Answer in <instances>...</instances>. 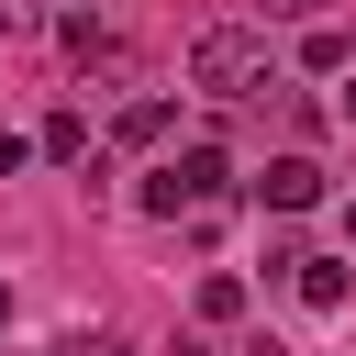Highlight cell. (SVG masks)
Returning a JSON list of instances; mask_svg holds the SVG:
<instances>
[{
  "instance_id": "cell-1",
  "label": "cell",
  "mask_w": 356,
  "mask_h": 356,
  "mask_svg": "<svg viewBox=\"0 0 356 356\" xmlns=\"http://www.w3.org/2000/svg\"><path fill=\"white\" fill-rule=\"evenodd\" d=\"M189 89H200V100H256V89H267V33H256V22H211V33L189 44Z\"/></svg>"
},
{
  "instance_id": "cell-2",
  "label": "cell",
  "mask_w": 356,
  "mask_h": 356,
  "mask_svg": "<svg viewBox=\"0 0 356 356\" xmlns=\"http://www.w3.org/2000/svg\"><path fill=\"white\" fill-rule=\"evenodd\" d=\"M211 200H222V145H178L145 178V211H211Z\"/></svg>"
},
{
  "instance_id": "cell-3",
  "label": "cell",
  "mask_w": 356,
  "mask_h": 356,
  "mask_svg": "<svg viewBox=\"0 0 356 356\" xmlns=\"http://www.w3.org/2000/svg\"><path fill=\"white\" fill-rule=\"evenodd\" d=\"M256 200H267V211H312V200H323V167H312V156H278V167L256 178Z\"/></svg>"
},
{
  "instance_id": "cell-4",
  "label": "cell",
  "mask_w": 356,
  "mask_h": 356,
  "mask_svg": "<svg viewBox=\"0 0 356 356\" xmlns=\"http://www.w3.org/2000/svg\"><path fill=\"white\" fill-rule=\"evenodd\" d=\"M289 289H300L312 312H334V300H345V267H334V256H289Z\"/></svg>"
},
{
  "instance_id": "cell-5",
  "label": "cell",
  "mask_w": 356,
  "mask_h": 356,
  "mask_svg": "<svg viewBox=\"0 0 356 356\" xmlns=\"http://www.w3.org/2000/svg\"><path fill=\"white\" fill-rule=\"evenodd\" d=\"M44 156H56V167H89V122L56 111V122H44Z\"/></svg>"
},
{
  "instance_id": "cell-6",
  "label": "cell",
  "mask_w": 356,
  "mask_h": 356,
  "mask_svg": "<svg viewBox=\"0 0 356 356\" xmlns=\"http://www.w3.org/2000/svg\"><path fill=\"white\" fill-rule=\"evenodd\" d=\"M234 312H245V278L211 267V278H200V323H234Z\"/></svg>"
},
{
  "instance_id": "cell-7",
  "label": "cell",
  "mask_w": 356,
  "mask_h": 356,
  "mask_svg": "<svg viewBox=\"0 0 356 356\" xmlns=\"http://www.w3.org/2000/svg\"><path fill=\"white\" fill-rule=\"evenodd\" d=\"M44 356H122V334H56Z\"/></svg>"
},
{
  "instance_id": "cell-8",
  "label": "cell",
  "mask_w": 356,
  "mask_h": 356,
  "mask_svg": "<svg viewBox=\"0 0 356 356\" xmlns=\"http://www.w3.org/2000/svg\"><path fill=\"white\" fill-rule=\"evenodd\" d=\"M22 156H33V145H22V134H0V178H11V167H22Z\"/></svg>"
},
{
  "instance_id": "cell-9",
  "label": "cell",
  "mask_w": 356,
  "mask_h": 356,
  "mask_svg": "<svg viewBox=\"0 0 356 356\" xmlns=\"http://www.w3.org/2000/svg\"><path fill=\"white\" fill-rule=\"evenodd\" d=\"M234 356H278V345H234Z\"/></svg>"
},
{
  "instance_id": "cell-10",
  "label": "cell",
  "mask_w": 356,
  "mask_h": 356,
  "mask_svg": "<svg viewBox=\"0 0 356 356\" xmlns=\"http://www.w3.org/2000/svg\"><path fill=\"white\" fill-rule=\"evenodd\" d=\"M345 122H356V89H345Z\"/></svg>"
},
{
  "instance_id": "cell-11",
  "label": "cell",
  "mask_w": 356,
  "mask_h": 356,
  "mask_svg": "<svg viewBox=\"0 0 356 356\" xmlns=\"http://www.w3.org/2000/svg\"><path fill=\"white\" fill-rule=\"evenodd\" d=\"M0 323H11V289H0Z\"/></svg>"
},
{
  "instance_id": "cell-12",
  "label": "cell",
  "mask_w": 356,
  "mask_h": 356,
  "mask_svg": "<svg viewBox=\"0 0 356 356\" xmlns=\"http://www.w3.org/2000/svg\"><path fill=\"white\" fill-rule=\"evenodd\" d=\"M267 11H300V0H267Z\"/></svg>"
},
{
  "instance_id": "cell-13",
  "label": "cell",
  "mask_w": 356,
  "mask_h": 356,
  "mask_svg": "<svg viewBox=\"0 0 356 356\" xmlns=\"http://www.w3.org/2000/svg\"><path fill=\"white\" fill-rule=\"evenodd\" d=\"M345 222H356V200H345Z\"/></svg>"
}]
</instances>
